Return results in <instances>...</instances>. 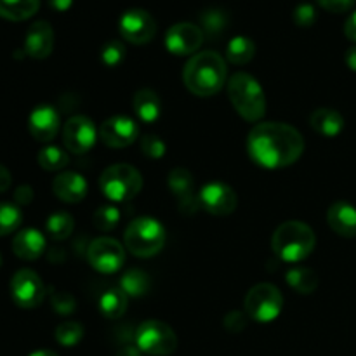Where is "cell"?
<instances>
[{
	"label": "cell",
	"mask_w": 356,
	"mask_h": 356,
	"mask_svg": "<svg viewBox=\"0 0 356 356\" xmlns=\"http://www.w3.org/2000/svg\"><path fill=\"white\" fill-rule=\"evenodd\" d=\"M73 228H75V221L68 212H56V214L49 216L47 222H45V229L51 238L58 240V242L68 238L73 233Z\"/></svg>",
	"instance_id": "30"
},
{
	"label": "cell",
	"mask_w": 356,
	"mask_h": 356,
	"mask_svg": "<svg viewBox=\"0 0 356 356\" xmlns=\"http://www.w3.org/2000/svg\"><path fill=\"white\" fill-rule=\"evenodd\" d=\"M96 139L97 131L94 127L92 120L83 117V115H75L63 127V143H65V148L68 152L76 153V155L92 149V146L96 145Z\"/></svg>",
	"instance_id": "12"
},
{
	"label": "cell",
	"mask_w": 356,
	"mask_h": 356,
	"mask_svg": "<svg viewBox=\"0 0 356 356\" xmlns=\"http://www.w3.org/2000/svg\"><path fill=\"white\" fill-rule=\"evenodd\" d=\"M118 222H120V211L115 205H101L94 212V225L99 232H111V229L117 228Z\"/></svg>",
	"instance_id": "34"
},
{
	"label": "cell",
	"mask_w": 356,
	"mask_h": 356,
	"mask_svg": "<svg viewBox=\"0 0 356 356\" xmlns=\"http://www.w3.org/2000/svg\"><path fill=\"white\" fill-rule=\"evenodd\" d=\"M292 19H294V23L298 24V26L309 28L312 24H315V21H316L315 6L309 2L298 3L294 9V13H292Z\"/></svg>",
	"instance_id": "36"
},
{
	"label": "cell",
	"mask_w": 356,
	"mask_h": 356,
	"mask_svg": "<svg viewBox=\"0 0 356 356\" xmlns=\"http://www.w3.org/2000/svg\"><path fill=\"white\" fill-rule=\"evenodd\" d=\"M51 7L54 10H59V13H65L70 7L73 6V0H49Z\"/></svg>",
	"instance_id": "44"
},
{
	"label": "cell",
	"mask_w": 356,
	"mask_h": 356,
	"mask_svg": "<svg viewBox=\"0 0 356 356\" xmlns=\"http://www.w3.org/2000/svg\"><path fill=\"white\" fill-rule=\"evenodd\" d=\"M287 284L299 294H312L318 287V275L312 268H292L287 273Z\"/></svg>",
	"instance_id": "26"
},
{
	"label": "cell",
	"mask_w": 356,
	"mask_h": 356,
	"mask_svg": "<svg viewBox=\"0 0 356 356\" xmlns=\"http://www.w3.org/2000/svg\"><path fill=\"white\" fill-rule=\"evenodd\" d=\"M10 183H13L10 172L7 170V167H3L2 163H0V193H3V191L9 190Z\"/></svg>",
	"instance_id": "43"
},
{
	"label": "cell",
	"mask_w": 356,
	"mask_h": 356,
	"mask_svg": "<svg viewBox=\"0 0 356 356\" xmlns=\"http://www.w3.org/2000/svg\"><path fill=\"white\" fill-rule=\"evenodd\" d=\"M54 336H56V341H58L61 346L65 348L76 346L83 337V327L80 325L79 322H72V320H70V322H63L58 325Z\"/></svg>",
	"instance_id": "32"
},
{
	"label": "cell",
	"mask_w": 356,
	"mask_h": 356,
	"mask_svg": "<svg viewBox=\"0 0 356 356\" xmlns=\"http://www.w3.org/2000/svg\"><path fill=\"white\" fill-rule=\"evenodd\" d=\"M228 75L226 61L221 54L214 51H204L195 54L183 70L184 86L191 94L209 97L222 89Z\"/></svg>",
	"instance_id": "2"
},
{
	"label": "cell",
	"mask_w": 356,
	"mask_h": 356,
	"mask_svg": "<svg viewBox=\"0 0 356 356\" xmlns=\"http://www.w3.org/2000/svg\"><path fill=\"white\" fill-rule=\"evenodd\" d=\"M228 97L236 113L247 122H259L266 111L263 87L249 73H235L228 82Z\"/></svg>",
	"instance_id": "4"
},
{
	"label": "cell",
	"mask_w": 356,
	"mask_h": 356,
	"mask_svg": "<svg viewBox=\"0 0 356 356\" xmlns=\"http://www.w3.org/2000/svg\"><path fill=\"white\" fill-rule=\"evenodd\" d=\"M165 143L159 136H145L141 139V152L149 159H162L165 155Z\"/></svg>",
	"instance_id": "37"
},
{
	"label": "cell",
	"mask_w": 356,
	"mask_h": 356,
	"mask_svg": "<svg viewBox=\"0 0 356 356\" xmlns=\"http://www.w3.org/2000/svg\"><path fill=\"white\" fill-rule=\"evenodd\" d=\"M149 277L143 270H129L120 278V289L127 296L132 298H141L149 291Z\"/></svg>",
	"instance_id": "29"
},
{
	"label": "cell",
	"mask_w": 356,
	"mask_h": 356,
	"mask_svg": "<svg viewBox=\"0 0 356 356\" xmlns=\"http://www.w3.org/2000/svg\"><path fill=\"white\" fill-rule=\"evenodd\" d=\"M136 115L145 124H155L162 115V101H160L159 94L152 89H141L134 94V101H132Z\"/></svg>",
	"instance_id": "22"
},
{
	"label": "cell",
	"mask_w": 356,
	"mask_h": 356,
	"mask_svg": "<svg viewBox=\"0 0 356 356\" xmlns=\"http://www.w3.org/2000/svg\"><path fill=\"white\" fill-rule=\"evenodd\" d=\"M254 56H256V44L249 37L238 35L226 45V59L233 65H247L249 61H252Z\"/></svg>",
	"instance_id": "25"
},
{
	"label": "cell",
	"mask_w": 356,
	"mask_h": 356,
	"mask_svg": "<svg viewBox=\"0 0 356 356\" xmlns=\"http://www.w3.org/2000/svg\"><path fill=\"white\" fill-rule=\"evenodd\" d=\"M247 325V315L245 313H240V312H232L226 315L225 318V327L228 332L232 334H238L245 329Z\"/></svg>",
	"instance_id": "40"
},
{
	"label": "cell",
	"mask_w": 356,
	"mask_h": 356,
	"mask_svg": "<svg viewBox=\"0 0 356 356\" xmlns=\"http://www.w3.org/2000/svg\"><path fill=\"white\" fill-rule=\"evenodd\" d=\"M136 348L149 356H169L176 351L177 336L165 322L146 320L136 330Z\"/></svg>",
	"instance_id": "8"
},
{
	"label": "cell",
	"mask_w": 356,
	"mask_h": 356,
	"mask_svg": "<svg viewBox=\"0 0 356 356\" xmlns=\"http://www.w3.org/2000/svg\"><path fill=\"white\" fill-rule=\"evenodd\" d=\"M315 243V232L306 222L287 221L275 229L271 249L284 263H301L313 252Z\"/></svg>",
	"instance_id": "3"
},
{
	"label": "cell",
	"mask_w": 356,
	"mask_h": 356,
	"mask_svg": "<svg viewBox=\"0 0 356 356\" xmlns=\"http://www.w3.org/2000/svg\"><path fill=\"white\" fill-rule=\"evenodd\" d=\"M305 139L301 132L284 122H263L247 136V153L263 169H284L301 159Z\"/></svg>",
	"instance_id": "1"
},
{
	"label": "cell",
	"mask_w": 356,
	"mask_h": 356,
	"mask_svg": "<svg viewBox=\"0 0 356 356\" xmlns=\"http://www.w3.org/2000/svg\"><path fill=\"white\" fill-rule=\"evenodd\" d=\"M167 183H169L170 191L179 198L181 202L193 200V176H191L190 170L186 169H174L170 170L169 177H167Z\"/></svg>",
	"instance_id": "28"
},
{
	"label": "cell",
	"mask_w": 356,
	"mask_h": 356,
	"mask_svg": "<svg viewBox=\"0 0 356 356\" xmlns=\"http://www.w3.org/2000/svg\"><path fill=\"white\" fill-rule=\"evenodd\" d=\"M28 129H30V134L33 136L37 141H52L59 132L58 111L52 106H49V104L37 106L30 113V118H28Z\"/></svg>",
	"instance_id": "17"
},
{
	"label": "cell",
	"mask_w": 356,
	"mask_h": 356,
	"mask_svg": "<svg viewBox=\"0 0 356 356\" xmlns=\"http://www.w3.org/2000/svg\"><path fill=\"white\" fill-rule=\"evenodd\" d=\"M200 24L204 35L216 40L228 28V14L222 9H207L200 14Z\"/></svg>",
	"instance_id": "27"
},
{
	"label": "cell",
	"mask_w": 356,
	"mask_h": 356,
	"mask_svg": "<svg viewBox=\"0 0 356 356\" xmlns=\"http://www.w3.org/2000/svg\"><path fill=\"white\" fill-rule=\"evenodd\" d=\"M316 2L322 9L329 10V13L343 14L353 9L356 0H316Z\"/></svg>",
	"instance_id": "39"
},
{
	"label": "cell",
	"mask_w": 356,
	"mask_h": 356,
	"mask_svg": "<svg viewBox=\"0 0 356 356\" xmlns=\"http://www.w3.org/2000/svg\"><path fill=\"white\" fill-rule=\"evenodd\" d=\"M99 186L104 197L111 202H129L139 195L143 188V176L129 163H115L103 170Z\"/></svg>",
	"instance_id": "6"
},
{
	"label": "cell",
	"mask_w": 356,
	"mask_h": 356,
	"mask_svg": "<svg viewBox=\"0 0 356 356\" xmlns=\"http://www.w3.org/2000/svg\"><path fill=\"white\" fill-rule=\"evenodd\" d=\"M198 198H200L202 207L211 212L212 216H229L232 212H235L236 204H238L235 190L219 181L205 184L200 190Z\"/></svg>",
	"instance_id": "14"
},
{
	"label": "cell",
	"mask_w": 356,
	"mask_h": 356,
	"mask_svg": "<svg viewBox=\"0 0 356 356\" xmlns=\"http://www.w3.org/2000/svg\"><path fill=\"white\" fill-rule=\"evenodd\" d=\"M13 250L19 259L35 261L44 254L45 238L38 229L26 228L21 229L13 240Z\"/></svg>",
	"instance_id": "20"
},
{
	"label": "cell",
	"mask_w": 356,
	"mask_h": 356,
	"mask_svg": "<svg viewBox=\"0 0 356 356\" xmlns=\"http://www.w3.org/2000/svg\"><path fill=\"white\" fill-rule=\"evenodd\" d=\"M10 296L19 308H37L45 298V285L33 270L24 268V270L16 271L10 280Z\"/></svg>",
	"instance_id": "10"
},
{
	"label": "cell",
	"mask_w": 356,
	"mask_h": 356,
	"mask_svg": "<svg viewBox=\"0 0 356 356\" xmlns=\"http://www.w3.org/2000/svg\"><path fill=\"white\" fill-rule=\"evenodd\" d=\"M37 162L44 170H63L70 163V156L58 146H45L38 152Z\"/></svg>",
	"instance_id": "31"
},
{
	"label": "cell",
	"mask_w": 356,
	"mask_h": 356,
	"mask_svg": "<svg viewBox=\"0 0 356 356\" xmlns=\"http://www.w3.org/2000/svg\"><path fill=\"white\" fill-rule=\"evenodd\" d=\"M204 31L193 23H176L167 30L165 47L174 56L195 54L204 44Z\"/></svg>",
	"instance_id": "13"
},
{
	"label": "cell",
	"mask_w": 356,
	"mask_h": 356,
	"mask_svg": "<svg viewBox=\"0 0 356 356\" xmlns=\"http://www.w3.org/2000/svg\"><path fill=\"white\" fill-rule=\"evenodd\" d=\"M52 308L59 313V315H70L75 309V299L68 294V292H56L52 296Z\"/></svg>",
	"instance_id": "38"
},
{
	"label": "cell",
	"mask_w": 356,
	"mask_h": 356,
	"mask_svg": "<svg viewBox=\"0 0 356 356\" xmlns=\"http://www.w3.org/2000/svg\"><path fill=\"white\" fill-rule=\"evenodd\" d=\"M344 61H346L348 68H350L351 72H356V45L348 49L346 56H344Z\"/></svg>",
	"instance_id": "45"
},
{
	"label": "cell",
	"mask_w": 356,
	"mask_h": 356,
	"mask_svg": "<svg viewBox=\"0 0 356 356\" xmlns=\"http://www.w3.org/2000/svg\"><path fill=\"white\" fill-rule=\"evenodd\" d=\"M40 7V0H0V17L9 21H24Z\"/></svg>",
	"instance_id": "23"
},
{
	"label": "cell",
	"mask_w": 356,
	"mask_h": 356,
	"mask_svg": "<svg viewBox=\"0 0 356 356\" xmlns=\"http://www.w3.org/2000/svg\"><path fill=\"white\" fill-rule=\"evenodd\" d=\"M127 309V294L122 289H110L99 298V312L104 318H120Z\"/></svg>",
	"instance_id": "24"
},
{
	"label": "cell",
	"mask_w": 356,
	"mask_h": 356,
	"mask_svg": "<svg viewBox=\"0 0 356 356\" xmlns=\"http://www.w3.org/2000/svg\"><path fill=\"white\" fill-rule=\"evenodd\" d=\"M245 315L254 322L270 323L280 316L284 308V296L275 285L257 284L247 292L243 299Z\"/></svg>",
	"instance_id": "7"
},
{
	"label": "cell",
	"mask_w": 356,
	"mask_h": 356,
	"mask_svg": "<svg viewBox=\"0 0 356 356\" xmlns=\"http://www.w3.org/2000/svg\"><path fill=\"white\" fill-rule=\"evenodd\" d=\"M125 59V47L120 40H110L103 45L101 49V61L108 66V68H115V66L122 65Z\"/></svg>",
	"instance_id": "35"
},
{
	"label": "cell",
	"mask_w": 356,
	"mask_h": 356,
	"mask_svg": "<svg viewBox=\"0 0 356 356\" xmlns=\"http://www.w3.org/2000/svg\"><path fill=\"white\" fill-rule=\"evenodd\" d=\"M344 35H346L351 42H356V10L346 19V24H344Z\"/></svg>",
	"instance_id": "42"
},
{
	"label": "cell",
	"mask_w": 356,
	"mask_h": 356,
	"mask_svg": "<svg viewBox=\"0 0 356 356\" xmlns=\"http://www.w3.org/2000/svg\"><path fill=\"white\" fill-rule=\"evenodd\" d=\"M313 131L318 132L323 138H336L343 132L344 118L339 111L332 108H316L309 117Z\"/></svg>",
	"instance_id": "21"
},
{
	"label": "cell",
	"mask_w": 356,
	"mask_h": 356,
	"mask_svg": "<svg viewBox=\"0 0 356 356\" xmlns=\"http://www.w3.org/2000/svg\"><path fill=\"white\" fill-rule=\"evenodd\" d=\"M124 242L134 256L152 257L165 243V228L155 218H138L125 229Z\"/></svg>",
	"instance_id": "5"
},
{
	"label": "cell",
	"mask_w": 356,
	"mask_h": 356,
	"mask_svg": "<svg viewBox=\"0 0 356 356\" xmlns=\"http://www.w3.org/2000/svg\"><path fill=\"white\" fill-rule=\"evenodd\" d=\"M54 49V30L47 21H35L24 37V52L33 59H45Z\"/></svg>",
	"instance_id": "16"
},
{
	"label": "cell",
	"mask_w": 356,
	"mask_h": 356,
	"mask_svg": "<svg viewBox=\"0 0 356 356\" xmlns=\"http://www.w3.org/2000/svg\"><path fill=\"white\" fill-rule=\"evenodd\" d=\"M23 221L19 207L13 204H0V236L10 235Z\"/></svg>",
	"instance_id": "33"
},
{
	"label": "cell",
	"mask_w": 356,
	"mask_h": 356,
	"mask_svg": "<svg viewBox=\"0 0 356 356\" xmlns=\"http://www.w3.org/2000/svg\"><path fill=\"white\" fill-rule=\"evenodd\" d=\"M0 266H2V256H0Z\"/></svg>",
	"instance_id": "48"
},
{
	"label": "cell",
	"mask_w": 356,
	"mask_h": 356,
	"mask_svg": "<svg viewBox=\"0 0 356 356\" xmlns=\"http://www.w3.org/2000/svg\"><path fill=\"white\" fill-rule=\"evenodd\" d=\"M120 35L124 40L136 45H145L152 42L156 35V21L155 17L145 9H129L122 14Z\"/></svg>",
	"instance_id": "11"
},
{
	"label": "cell",
	"mask_w": 356,
	"mask_h": 356,
	"mask_svg": "<svg viewBox=\"0 0 356 356\" xmlns=\"http://www.w3.org/2000/svg\"><path fill=\"white\" fill-rule=\"evenodd\" d=\"M118 356H141V355H139L138 348H125L124 351L118 353Z\"/></svg>",
	"instance_id": "46"
},
{
	"label": "cell",
	"mask_w": 356,
	"mask_h": 356,
	"mask_svg": "<svg viewBox=\"0 0 356 356\" xmlns=\"http://www.w3.org/2000/svg\"><path fill=\"white\" fill-rule=\"evenodd\" d=\"M139 129L132 118L125 115H115L101 124L99 138L110 148H125L138 139Z\"/></svg>",
	"instance_id": "15"
},
{
	"label": "cell",
	"mask_w": 356,
	"mask_h": 356,
	"mask_svg": "<svg viewBox=\"0 0 356 356\" xmlns=\"http://www.w3.org/2000/svg\"><path fill=\"white\" fill-rule=\"evenodd\" d=\"M14 200H16L17 205H28L33 200V190L30 186H26V184H23L14 193Z\"/></svg>",
	"instance_id": "41"
},
{
	"label": "cell",
	"mask_w": 356,
	"mask_h": 356,
	"mask_svg": "<svg viewBox=\"0 0 356 356\" xmlns=\"http://www.w3.org/2000/svg\"><path fill=\"white\" fill-rule=\"evenodd\" d=\"M329 226L341 236L353 238L356 236V209L346 202H336L327 211Z\"/></svg>",
	"instance_id": "19"
},
{
	"label": "cell",
	"mask_w": 356,
	"mask_h": 356,
	"mask_svg": "<svg viewBox=\"0 0 356 356\" xmlns=\"http://www.w3.org/2000/svg\"><path fill=\"white\" fill-rule=\"evenodd\" d=\"M87 259L90 266L103 275L117 273L125 261L124 247L110 236H101L90 242L87 249Z\"/></svg>",
	"instance_id": "9"
},
{
	"label": "cell",
	"mask_w": 356,
	"mask_h": 356,
	"mask_svg": "<svg viewBox=\"0 0 356 356\" xmlns=\"http://www.w3.org/2000/svg\"><path fill=\"white\" fill-rule=\"evenodd\" d=\"M30 356H58L54 353V351H49V350H38V351H33Z\"/></svg>",
	"instance_id": "47"
},
{
	"label": "cell",
	"mask_w": 356,
	"mask_h": 356,
	"mask_svg": "<svg viewBox=\"0 0 356 356\" xmlns=\"http://www.w3.org/2000/svg\"><path fill=\"white\" fill-rule=\"evenodd\" d=\"M89 190L86 177L80 176L79 172H61L52 183V191L59 200L66 202V204H79L83 200Z\"/></svg>",
	"instance_id": "18"
}]
</instances>
